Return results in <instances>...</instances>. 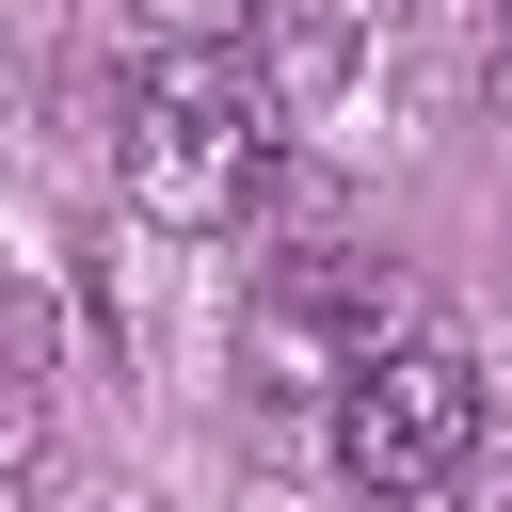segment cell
<instances>
[{
  "label": "cell",
  "instance_id": "5",
  "mask_svg": "<svg viewBox=\"0 0 512 512\" xmlns=\"http://www.w3.org/2000/svg\"><path fill=\"white\" fill-rule=\"evenodd\" d=\"M0 368L48 384V288H0Z\"/></svg>",
  "mask_w": 512,
  "mask_h": 512
},
{
  "label": "cell",
  "instance_id": "8",
  "mask_svg": "<svg viewBox=\"0 0 512 512\" xmlns=\"http://www.w3.org/2000/svg\"><path fill=\"white\" fill-rule=\"evenodd\" d=\"M496 32H512V0H496Z\"/></svg>",
  "mask_w": 512,
  "mask_h": 512
},
{
  "label": "cell",
  "instance_id": "3",
  "mask_svg": "<svg viewBox=\"0 0 512 512\" xmlns=\"http://www.w3.org/2000/svg\"><path fill=\"white\" fill-rule=\"evenodd\" d=\"M384 336H416V288L400 272H368V256H272V288L240 320V368L272 400H336Z\"/></svg>",
  "mask_w": 512,
  "mask_h": 512
},
{
  "label": "cell",
  "instance_id": "7",
  "mask_svg": "<svg viewBox=\"0 0 512 512\" xmlns=\"http://www.w3.org/2000/svg\"><path fill=\"white\" fill-rule=\"evenodd\" d=\"M448 496H464V512H512V448H480V464H464Z\"/></svg>",
  "mask_w": 512,
  "mask_h": 512
},
{
  "label": "cell",
  "instance_id": "2",
  "mask_svg": "<svg viewBox=\"0 0 512 512\" xmlns=\"http://www.w3.org/2000/svg\"><path fill=\"white\" fill-rule=\"evenodd\" d=\"M320 416H336V480H352V496H448V480L480 464V368H464L432 320L384 336Z\"/></svg>",
  "mask_w": 512,
  "mask_h": 512
},
{
  "label": "cell",
  "instance_id": "4",
  "mask_svg": "<svg viewBox=\"0 0 512 512\" xmlns=\"http://www.w3.org/2000/svg\"><path fill=\"white\" fill-rule=\"evenodd\" d=\"M240 64H256V96H272V128H304L336 80H352V0H240V32H224Z\"/></svg>",
  "mask_w": 512,
  "mask_h": 512
},
{
  "label": "cell",
  "instance_id": "6",
  "mask_svg": "<svg viewBox=\"0 0 512 512\" xmlns=\"http://www.w3.org/2000/svg\"><path fill=\"white\" fill-rule=\"evenodd\" d=\"M16 464H32V384L0 368V480H16Z\"/></svg>",
  "mask_w": 512,
  "mask_h": 512
},
{
  "label": "cell",
  "instance_id": "1",
  "mask_svg": "<svg viewBox=\"0 0 512 512\" xmlns=\"http://www.w3.org/2000/svg\"><path fill=\"white\" fill-rule=\"evenodd\" d=\"M112 160H128V208H144V224H176V240L240 224V208H256V160H272V96H256V64H240L224 32L144 48Z\"/></svg>",
  "mask_w": 512,
  "mask_h": 512
}]
</instances>
